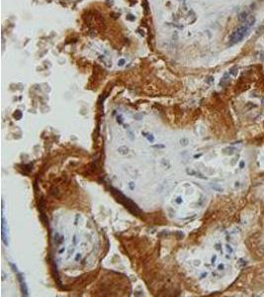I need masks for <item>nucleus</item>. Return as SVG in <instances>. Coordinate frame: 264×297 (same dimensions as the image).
Segmentation results:
<instances>
[{"label": "nucleus", "mask_w": 264, "mask_h": 297, "mask_svg": "<svg viewBox=\"0 0 264 297\" xmlns=\"http://www.w3.org/2000/svg\"><path fill=\"white\" fill-rule=\"evenodd\" d=\"M247 30L248 28L244 26V25L240 27V28H238L237 30H235L231 35V37H229V42L231 44H236L239 41H241L244 38V36L246 35V33H247Z\"/></svg>", "instance_id": "obj_1"}, {"label": "nucleus", "mask_w": 264, "mask_h": 297, "mask_svg": "<svg viewBox=\"0 0 264 297\" xmlns=\"http://www.w3.org/2000/svg\"><path fill=\"white\" fill-rule=\"evenodd\" d=\"M239 19H240V20H243V19H247V12H244V13H241V14H240Z\"/></svg>", "instance_id": "obj_2"}, {"label": "nucleus", "mask_w": 264, "mask_h": 297, "mask_svg": "<svg viewBox=\"0 0 264 297\" xmlns=\"http://www.w3.org/2000/svg\"><path fill=\"white\" fill-rule=\"evenodd\" d=\"M148 141H150V142H153L154 138H153V136L150 135V136H148Z\"/></svg>", "instance_id": "obj_3"}, {"label": "nucleus", "mask_w": 264, "mask_h": 297, "mask_svg": "<svg viewBox=\"0 0 264 297\" xmlns=\"http://www.w3.org/2000/svg\"><path fill=\"white\" fill-rule=\"evenodd\" d=\"M176 202H177L178 204H180V203L182 202V199H181V197H178V198L176 199Z\"/></svg>", "instance_id": "obj_4"}, {"label": "nucleus", "mask_w": 264, "mask_h": 297, "mask_svg": "<svg viewBox=\"0 0 264 297\" xmlns=\"http://www.w3.org/2000/svg\"><path fill=\"white\" fill-rule=\"evenodd\" d=\"M80 258H81V254H78L77 256H76V258H75V260H80Z\"/></svg>", "instance_id": "obj_5"}, {"label": "nucleus", "mask_w": 264, "mask_h": 297, "mask_svg": "<svg viewBox=\"0 0 264 297\" xmlns=\"http://www.w3.org/2000/svg\"><path fill=\"white\" fill-rule=\"evenodd\" d=\"M65 248H61V250H59V254H63V252H65Z\"/></svg>", "instance_id": "obj_6"}, {"label": "nucleus", "mask_w": 264, "mask_h": 297, "mask_svg": "<svg viewBox=\"0 0 264 297\" xmlns=\"http://www.w3.org/2000/svg\"><path fill=\"white\" fill-rule=\"evenodd\" d=\"M132 135H133V133H132L131 131H129V137L131 138V140H134V138L132 137Z\"/></svg>", "instance_id": "obj_7"}, {"label": "nucleus", "mask_w": 264, "mask_h": 297, "mask_svg": "<svg viewBox=\"0 0 264 297\" xmlns=\"http://www.w3.org/2000/svg\"><path fill=\"white\" fill-rule=\"evenodd\" d=\"M73 243H74V244H76V236H74V237H73Z\"/></svg>", "instance_id": "obj_8"}, {"label": "nucleus", "mask_w": 264, "mask_h": 297, "mask_svg": "<svg viewBox=\"0 0 264 297\" xmlns=\"http://www.w3.org/2000/svg\"><path fill=\"white\" fill-rule=\"evenodd\" d=\"M155 148H164V146H155Z\"/></svg>", "instance_id": "obj_9"}]
</instances>
